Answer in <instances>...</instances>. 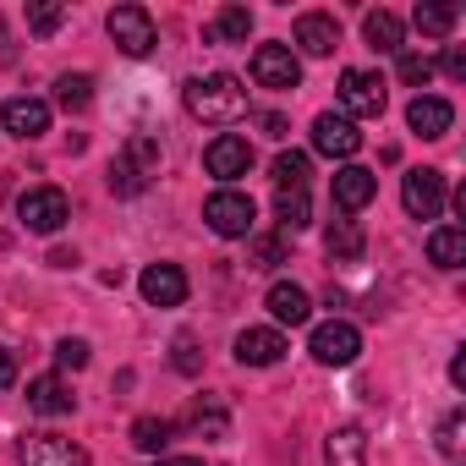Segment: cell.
I'll list each match as a JSON object with an SVG mask.
<instances>
[{"mask_svg":"<svg viewBox=\"0 0 466 466\" xmlns=\"http://www.w3.org/2000/svg\"><path fill=\"white\" fill-rule=\"evenodd\" d=\"M181 99H187V116H198L208 127H225V121H242L248 116V88H242V77H230V72L192 77L181 88Z\"/></svg>","mask_w":466,"mask_h":466,"instance_id":"6da1fadb","label":"cell"},{"mask_svg":"<svg viewBox=\"0 0 466 466\" xmlns=\"http://www.w3.org/2000/svg\"><path fill=\"white\" fill-rule=\"evenodd\" d=\"M340 116H346V121H373V116H384V77H379V72H362V66L340 72Z\"/></svg>","mask_w":466,"mask_h":466,"instance_id":"7a4b0ae2","label":"cell"},{"mask_svg":"<svg viewBox=\"0 0 466 466\" xmlns=\"http://www.w3.org/2000/svg\"><path fill=\"white\" fill-rule=\"evenodd\" d=\"M308 351H313V362H324V368H351V362L362 357V335H357V324L329 319V324H319V329L308 335Z\"/></svg>","mask_w":466,"mask_h":466,"instance_id":"3957f363","label":"cell"},{"mask_svg":"<svg viewBox=\"0 0 466 466\" xmlns=\"http://www.w3.org/2000/svg\"><path fill=\"white\" fill-rule=\"evenodd\" d=\"M203 219H208L214 237H253V198L237 192V187H219L203 203Z\"/></svg>","mask_w":466,"mask_h":466,"instance_id":"277c9868","label":"cell"},{"mask_svg":"<svg viewBox=\"0 0 466 466\" xmlns=\"http://www.w3.org/2000/svg\"><path fill=\"white\" fill-rule=\"evenodd\" d=\"M105 28H110V39L121 45V56H132V61H143V56L159 45V28H154V17H148L143 6H116V12L105 17Z\"/></svg>","mask_w":466,"mask_h":466,"instance_id":"5b68a950","label":"cell"},{"mask_svg":"<svg viewBox=\"0 0 466 466\" xmlns=\"http://www.w3.org/2000/svg\"><path fill=\"white\" fill-rule=\"evenodd\" d=\"M17 214H23V225H28V230H39V237H56V230L72 219V203H66V192H61V187H34V192H23Z\"/></svg>","mask_w":466,"mask_h":466,"instance_id":"8992f818","label":"cell"},{"mask_svg":"<svg viewBox=\"0 0 466 466\" xmlns=\"http://www.w3.org/2000/svg\"><path fill=\"white\" fill-rule=\"evenodd\" d=\"M17 461L23 466H94L88 450L72 444V439H61V433H28V439H17Z\"/></svg>","mask_w":466,"mask_h":466,"instance_id":"52a82bcc","label":"cell"},{"mask_svg":"<svg viewBox=\"0 0 466 466\" xmlns=\"http://www.w3.org/2000/svg\"><path fill=\"white\" fill-rule=\"evenodd\" d=\"M203 170H208L214 181H237V176H248V170H253V143L237 137V132H219V137L203 148Z\"/></svg>","mask_w":466,"mask_h":466,"instance_id":"ba28073f","label":"cell"},{"mask_svg":"<svg viewBox=\"0 0 466 466\" xmlns=\"http://www.w3.org/2000/svg\"><path fill=\"white\" fill-rule=\"evenodd\" d=\"M400 203L411 219H439L444 214V170H406Z\"/></svg>","mask_w":466,"mask_h":466,"instance_id":"9c48e42d","label":"cell"},{"mask_svg":"<svg viewBox=\"0 0 466 466\" xmlns=\"http://www.w3.org/2000/svg\"><path fill=\"white\" fill-rule=\"evenodd\" d=\"M253 83L258 88H297L302 83V61L291 56V45H258L253 50Z\"/></svg>","mask_w":466,"mask_h":466,"instance_id":"30bf717a","label":"cell"},{"mask_svg":"<svg viewBox=\"0 0 466 466\" xmlns=\"http://www.w3.org/2000/svg\"><path fill=\"white\" fill-rule=\"evenodd\" d=\"M0 127H6L12 137H23V143H34V137H45V132H50V105H45V99L17 94V99L0 105Z\"/></svg>","mask_w":466,"mask_h":466,"instance_id":"8fae6325","label":"cell"},{"mask_svg":"<svg viewBox=\"0 0 466 466\" xmlns=\"http://www.w3.org/2000/svg\"><path fill=\"white\" fill-rule=\"evenodd\" d=\"M313 148H319V154H329V159H351V154L362 148V132H357V121H346V116L324 110V116L313 121Z\"/></svg>","mask_w":466,"mask_h":466,"instance_id":"7c38bea8","label":"cell"},{"mask_svg":"<svg viewBox=\"0 0 466 466\" xmlns=\"http://www.w3.org/2000/svg\"><path fill=\"white\" fill-rule=\"evenodd\" d=\"M137 291H143L148 308H181V302H187V275H181L176 264H148V269L137 275Z\"/></svg>","mask_w":466,"mask_h":466,"instance_id":"4fadbf2b","label":"cell"},{"mask_svg":"<svg viewBox=\"0 0 466 466\" xmlns=\"http://www.w3.org/2000/svg\"><path fill=\"white\" fill-rule=\"evenodd\" d=\"M329 192H335V208H340V214H357V208H368V203H373L379 176H373V170H362V165H340V170H335V181H329Z\"/></svg>","mask_w":466,"mask_h":466,"instance_id":"5bb4252c","label":"cell"},{"mask_svg":"<svg viewBox=\"0 0 466 466\" xmlns=\"http://www.w3.org/2000/svg\"><path fill=\"white\" fill-rule=\"evenodd\" d=\"M406 127H411L417 137H444V132L455 127V105H450V99H433V94H417V99L406 105Z\"/></svg>","mask_w":466,"mask_h":466,"instance_id":"9a60e30c","label":"cell"},{"mask_svg":"<svg viewBox=\"0 0 466 466\" xmlns=\"http://www.w3.org/2000/svg\"><path fill=\"white\" fill-rule=\"evenodd\" d=\"M286 357V335L280 329H242L237 335V362L242 368H275Z\"/></svg>","mask_w":466,"mask_h":466,"instance_id":"2e32d148","label":"cell"},{"mask_svg":"<svg viewBox=\"0 0 466 466\" xmlns=\"http://www.w3.org/2000/svg\"><path fill=\"white\" fill-rule=\"evenodd\" d=\"M297 45H302L308 56H335V45H340V23L324 17V12H302V17H297Z\"/></svg>","mask_w":466,"mask_h":466,"instance_id":"e0dca14e","label":"cell"},{"mask_svg":"<svg viewBox=\"0 0 466 466\" xmlns=\"http://www.w3.org/2000/svg\"><path fill=\"white\" fill-rule=\"evenodd\" d=\"M28 406H34L39 417H66V411L77 406V395H72V384H66V379L45 373V379H34V384H28Z\"/></svg>","mask_w":466,"mask_h":466,"instance_id":"ac0fdd59","label":"cell"},{"mask_svg":"<svg viewBox=\"0 0 466 466\" xmlns=\"http://www.w3.org/2000/svg\"><path fill=\"white\" fill-rule=\"evenodd\" d=\"M269 313H275V324H308L313 319V297L302 291V286H291V280H280V286H269Z\"/></svg>","mask_w":466,"mask_h":466,"instance_id":"d6986e66","label":"cell"},{"mask_svg":"<svg viewBox=\"0 0 466 466\" xmlns=\"http://www.w3.org/2000/svg\"><path fill=\"white\" fill-rule=\"evenodd\" d=\"M324 466H368V439H362V428H335L329 439H324Z\"/></svg>","mask_w":466,"mask_h":466,"instance_id":"ffe728a7","label":"cell"},{"mask_svg":"<svg viewBox=\"0 0 466 466\" xmlns=\"http://www.w3.org/2000/svg\"><path fill=\"white\" fill-rule=\"evenodd\" d=\"M248 34H253V12L248 6H219V17L208 23V45H248Z\"/></svg>","mask_w":466,"mask_h":466,"instance_id":"44dd1931","label":"cell"},{"mask_svg":"<svg viewBox=\"0 0 466 466\" xmlns=\"http://www.w3.org/2000/svg\"><path fill=\"white\" fill-rule=\"evenodd\" d=\"M428 258H433L439 269H461V264H466V230H461V225H439L433 237H428Z\"/></svg>","mask_w":466,"mask_h":466,"instance_id":"7402d4cb","label":"cell"},{"mask_svg":"<svg viewBox=\"0 0 466 466\" xmlns=\"http://www.w3.org/2000/svg\"><path fill=\"white\" fill-rule=\"evenodd\" d=\"M400 34H406V28H400V17H395V12H384V6L362 17V39H368L373 50H384V56H395V50H400Z\"/></svg>","mask_w":466,"mask_h":466,"instance_id":"603a6c76","label":"cell"},{"mask_svg":"<svg viewBox=\"0 0 466 466\" xmlns=\"http://www.w3.org/2000/svg\"><path fill=\"white\" fill-rule=\"evenodd\" d=\"M275 219H280L286 237H291V230H308V219H313V198H308V187L280 192V198H275Z\"/></svg>","mask_w":466,"mask_h":466,"instance_id":"cb8c5ba5","label":"cell"},{"mask_svg":"<svg viewBox=\"0 0 466 466\" xmlns=\"http://www.w3.org/2000/svg\"><path fill=\"white\" fill-rule=\"evenodd\" d=\"M56 105L72 116V110H88L94 105V77L88 72H61L56 77Z\"/></svg>","mask_w":466,"mask_h":466,"instance_id":"d4e9b609","label":"cell"},{"mask_svg":"<svg viewBox=\"0 0 466 466\" xmlns=\"http://www.w3.org/2000/svg\"><path fill=\"white\" fill-rule=\"evenodd\" d=\"M187 428H192V433H203V439H225V433H230V417H225V406H219L214 395H203V400L192 406Z\"/></svg>","mask_w":466,"mask_h":466,"instance_id":"484cf974","label":"cell"},{"mask_svg":"<svg viewBox=\"0 0 466 466\" xmlns=\"http://www.w3.org/2000/svg\"><path fill=\"white\" fill-rule=\"evenodd\" d=\"M170 439H176V422H170V417H137V422H132V444H137L143 455H159Z\"/></svg>","mask_w":466,"mask_h":466,"instance_id":"4316f807","label":"cell"},{"mask_svg":"<svg viewBox=\"0 0 466 466\" xmlns=\"http://www.w3.org/2000/svg\"><path fill=\"white\" fill-rule=\"evenodd\" d=\"M324 242H329V258H346V264H351V258H362V248H368V242H362V225H357V219H335Z\"/></svg>","mask_w":466,"mask_h":466,"instance_id":"83f0119b","label":"cell"},{"mask_svg":"<svg viewBox=\"0 0 466 466\" xmlns=\"http://www.w3.org/2000/svg\"><path fill=\"white\" fill-rule=\"evenodd\" d=\"M411 23H417V34H428V39H444V34L455 28V6H444V0H422V6L411 12Z\"/></svg>","mask_w":466,"mask_h":466,"instance_id":"f1b7e54d","label":"cell"},{"mask_svg":"<svg viewBox=\"0 0 466 466\" xmlns=\"http://www.w3.org/2000/svg\"><path fill=\"white\" fill-rule=\"evenodd\" d=\"M275 187H280V192H291V187H308V154L286 148V154L275 159Z\"/></svg>","mask_w":466,"mask_h":466,"instance_id":"f546056e","label":"cell"},{"mask_svg":"<svg viewBox=\"0 0 466 466\" xmlns=\"http://www.w3.org/2000/svg\"><path fill=\"white\" fill-rule=\"evenodd\" d=\"M121 159H127L137 176H154V170H159V143H154V137H132V143L121 148Z\"/></svg>","mask_w":466,"mask_h":466,"instance_id":"4dcf8cb0","label":"cell"},{"mask_svg":"<svg viewBox=\"0 0 466 466\" xmlns=\"http://www.w3.org/2000/svg\"><path fill=\"white\" fill-rule=\"evenodd\" d=\"M61 23H66V6H50V0H34V6H28V34L50 39Z\"/></svg>","mask_w":466,"mask_h":466,"instance_id":"1f68e13d","label":"cell"},{"mask_svg":"<svg viewBox=\"0 0 466 466\" xmlns=\"http://www.w3.org/2000/svg\"><path fill=\"white\" fill-rule=\"evenodd\" d=\"M395 72H400V83H406V88H428V83H433V61H428V56H417V50H411V56H400V66H395Z\"/></svg>","mask_w":466,"mask_h":466,"instance_id":"d6a6232c","label":"cell"},{"mask_svg":"<svg viewBox=\"0 0 466 466\" xmlns=\"http://www.w3.org/2000/svg\"><path fill=\"white\" fill-rule=\"evenodd\" d=\"M143 187H148V176H137L127 159H116V165H110V192H116V198H137Z\"/></svg>","mask_w":466,"mask_h":466,"instance_id":"836d02e7","label":"cell"},{"mask_svg":"<svg viewBox=\"0 0 466 466\" xmlns=\"http://www.w3.org/2000/svg\"><path fill=\"white\" fill-rule=\"evenodd\" d=\"M461 428H466L461 411H450V417L439 422V450H444V461H461V455H466V450H461Z\"/></svg>","mask_w":466,"mask_h":466,"instance_id":"e575fe53","label":"cell"},{"mask_svg":"<svg viewBox=\"0 0 466 466\" xmlns=\"http://www.w3.org/2000/svg\"><path fill=\"white\" fill-rule=\"evenodd\" d=\"M275 264H286V242L280 237H258L253 242V269H275Z\"/></svg>","mask_w":466,"mask_h":466,"instance_id":"d590c367","label":"cell"},{"mask_svg":"<svg viewBox=\"0 0 466 466\" xmlns=\"http://www.w3.org/2000/svg\"><path fill=\"white\" fill-rule=\"evenodd\" d=\"M56 362H61V368H72V373H77V368H88V340L66 335V340L56 346Z\"/></svg>","mask_w":466,"mask_h":466,"instance_id":"8d00e7d4","label":"cell"},{"mask_svg":"<svg viewBox=\"0 0 466 466\" xmlns=\"http://www.w3.org/2000/svg\"><path fill=\"white\" fill-rule=\"evenodd\" d=\"M12 384H17V351L0 346V390H12Z\"/></svg>","mask_w":466,"mask_h":466,"instance_id":"74e56055","label":"cell"},{"mask_svg":"<svg viewBox=\"0 0 466 466\" xmlns=\"http://www.w3.org/2000/svg\"><path fill=\"white\" fill-rule=\"evenodd\" d=\"M444 77H455V83L466 77V50H461V45H450V50H444Z\"/></svg>","mask_w":466,"mask_h":466,"instance_id":"f35d334b","label":"cell"},{"mask_svg":"<svg viewBox=\"0 0 466 466\" xmlns=\"http://www.w3.org/2000/svg\"><path fill=\"white\" fill-rule=\"evenodd\" d=\"M176 368H181V373H198V346H192L187 335L176 340Z\"/></svg>","mask_w":466,"mask_h":466,"instance_id":"ab89813d","label":"cell"},{"mask_svg":"<svg viewBox=\"0 0 466 466\" xmlns=\"http://www.w3.org/2000/svg\"><path fill=\"white\" fill-rule=\"evenodd\" d=\"M450 384H455V390H466V351H455V357H450Z\"/></svg>","mask_w":466,"mask_h":466,"instance_id":"60d3db41","label":"cell"},{"mask_svg":"<svg viewBox=\"0 0 466 466\" xmlns=\"http://www.w3.org/2000/svg\"><path fill=\"white\" fill-rule=\"evenodd\" d=\"M258 127H264L269 137H286V116H258Z\"/></svg>","mask_w":466,"mask_h":466,"instance_id":"b9f144b4","label":"cell"},{"mask_svg":"<svg viewBox=\"0 0 466 466\" xmlns=\"http://www.w3.org/2000/svg\"><path fill=\"white\" fill-rule=\"evenodd\" d=\"M154 466H203L198 455H165V461H154Z\"/></svg>","mask_w":466,"mask_h":466,"instance_id":"7bdbcfd3","label":"cell"}]
</instances>
